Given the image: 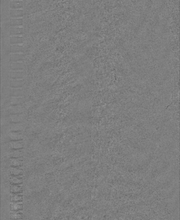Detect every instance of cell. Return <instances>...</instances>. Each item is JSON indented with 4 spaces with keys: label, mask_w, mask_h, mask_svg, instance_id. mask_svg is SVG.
<instances>
[{
    "label": "cell",
    "mask_w": 180,
    "mask_h": 220,
    "mask_svg": "<svg viewBox=\"0 0 180 220\" xmlns=\"http://www.w3.org/2000/svg\"><path fill=\"white\" fill-rule=\"evenodd\" d=\"M23 54H10V62L22 63L25 59Z\"/></svg>",
    "instance_id": "cell-1"
},
{
    "label": "cell",
    "mask_w": 180,
    "mask_h": 220,
    "mask_svg": "<svg viewBox=\"0 0 180 220\" xmlns=\"http://www.w3.org/2000/svg\"><path fill=\"white\" fill-rule=\"evenodd\" d=\"M24 91L22 89H10V98H22Z\"/></svg>",
    "instance_id": "cell-2"
},
{
    "label": "cell",
    "mask_w": 180,
    "mask_h": 220,
    "mask_svg": "<svg viewBox=\"0 0 180 220\" xmlns=\"http://www.w3.org/2000/svg\"><path fill=\"white\" fill-rule=\"evenodd\" d=\"M23 71H10V80H23Z\"/></svg>",
    "instance_id": "cell-3"
},
{
    "label": "cell",
    "mask_w": 180,
    "mask_h": 220,
    "mask_svg": "<svg viewBox=\"0 0 180 220\" xmlns=\"http://www.w3.org/2000/svg\"><path fill=\"white\" fill-rule=\"evenodd\" d=\"M10 54H24L22 45H13L10 47Z\"/></svg>",
    "instance_id": "cell-4"
},
{
    "label": "cell",
    "mask_w": 180,
    "mask_h": 220,
    "mask_svg": "<svg viewBox=\"0 0 180 220\" xmlns=\"http://www.w3.org/2000/svg\"><path fill=\"white\" fill-rule=\"evenodd\" d=\"M10 114L13 115H22L24 109L22 107L10 106L9 108Z\"/></svg>",
    "instance_id": "cell-5"
},
{
    "label": "cell",
    "mask_w": 180,
    "mask_h": 220,
    "mask_svg": "<svg viewBox=\"0 0 180 220\" xmlns=\"http://www.w3.org/2000/svg\"><path fill=\"white\" fill-rule=\"evenodd\" d=\"M10 45H22L23 42V38L22 36H10Z\"/></svg>",
    "instance_id": "cell-6"
},
{
    "label": "cell",
    "mask_w": 180,
    "mask_h": 220,
    "mask_svg": "<svg viewBox=\"0 0 180 220\" xmlns=\"http://www.w3.org/2000/svg\"><path fill=\"white\" fill-rule=\"evenodd\" d=\"M10 15L11 18H21L24 16V12L22 10L11 9Z\"/></svg>",
    "instance_id": "cell-7"
},
{
    "label": "cell",
    "mask_w": 180,
    "mask_h": 220,
    "mask_svg": "<svg viewBox=\"0 0 180 220\" xmlns=\"http://www.w3.org/2000/svg\"><path fill=\"white\" fill-rule=\"evenodd\" d=\"M23 29L20 27H10V36H22L23 34Z\"/></svg>",
    "instance_id": "cell-8"
},
{
    "label": "cell",
    "mask_w": 180,
    "mask_h": 220,
    "mask_svg": "<svg viewBox=\"0 0 180 220\" xmlns=\"http://www.w3.org/2000/svg\"><path fill=\"white\" fill-rule=\"evenodd\" d=\"M23 86V80H10V89H22Z\"/></svg>",
    "instance_id": "cell-9"
},
{
    "label": "cell",
    "mask_w": 180,
    "mask_h": 220,
    "mask_svg": "<svg viewBox=\"0 0 180 220\" xmlns=\"http://www.w3.org/2000/svg\"><path fill=\"white\" fill-rule=\"evenodd\" d=\"M10 210L11 212H20V211L23 210L22 202H18V203H11V202Z\"/></svg>",
    "instance_id": "cell-10"
},
{
    "label": "cell",
    "mask_w": 180,
    "mask_h": 220,
    "mask_svg": "<svg viewBox=\"0 0 180 220\" xmlns=\"http://www.w3.org/2000/svg\"><path fill=\"white\" fill-rule=\"evenodd\" d=\"M24 68L22 63L10 62V71H23Z\"/></svg>",
    "instance_id": "cell-11"
},
{
    "label": "cell",
    "mask_w": 180,
    "mask_h": 220,
    "mask_svg": "<svg viewBox=\"0 0 180 220\" xmlns=\"http://www.w3.org/2000/svg\"><path fill=\"white\" fill-rule=\"evenodd\" d=\"M9 121L10 124H22L23 121V117L22 115H10L9 117Z\"/></svg>",
    "instance_id": "cell-12"
},
{
    "label": "cell",
    "mask_w": 180,
    "mask_h": 220,
    "mask_svg": "<svg viewBox=\"0 0 180 220\" xmlns=\"http://www.w3.org/2000/svg\"><path fill=\"white\" fill-rule=\"evenodd\" d=\"M10 129L12 132H20L24 129V126L22 124H10Z\"/></svg>",
    "instance_id": "cell-13"
},
{
    "label": "cell",
    "mask_w": 180,
    "mask_h": 220,
    "mask_svg": "<svg viewBox=\"0 0 180 220\" xmlns=\"http://www.w3.org/2000/svg\"><path fill=\"white\" fill-rule=\"evenodd\" d=\"M21 184H10V194L22 193L23 192V187L21 185Z\"/></svg>",
    "instance_id": "cell-14"
},
{
    "label": "cell",
    "mask_w": 180,
    "mask_h": 220,
    "mask_svg": "<svg viewBox=\"0 0 180 220\" xmlns=\"http://www.w3.org/2000/svg\"><path fill=\"white\" fill-rule=\"evenodd\" d=\"M23 2L22 1H10V7L11 9H21L23 8Z\"/></svg>",
    "instance_id": "cell-15"
},
{
    "label": "cell",
    "mask_w": 180,
    "mask_h": 220,
    "mask_svg": "<svg viewBox=\"0 0 180 220\" xmlns=\"http://www.w3.org/2000/svg\"><path fill=\"white\" fill-rule=\"evenodd\" d=\"M23 19L22 18H11L10 27H19L23 25Z\"/></svg>",
    "instance_id": "cell-16"
},
{
    "label": "cell",
    "mask_w": 180,
    "mask_h": 220,
    "mask_svg": "<svg viewBox=\"0 0 180 220\" xmlns=\"http://www.w3.org/2000/svg\"><path fill=\"white\" fill-rule=\"evenodd\" d=\"M11 141H21L23 139V135L19 132H11L9 135Z\"/></svg>",
    "instance_id": "cell-17"
},
{
    "label": "cell",
    "mask_w": 180,
    "mask_h": 220,
    "mask_svg": "<svg viewBox=\"0 0 180 220\" xmlns=\"http://www.w3.org/2000/svg\"><path fill=\"white\" fill-rule=\"evenodd\" d=\"M23 100L22 98H10V106L22 107Z\"/></svg>",
    "instance_id": "cell-18"
},
{
    "label": "cell",
    "mask_w": 180,
    "mask_h": 220,
    "mask_svg": "<svg viewBox=\"0 0 180 220\" xmlns=\"http://www.w3.org/2000/svg\"><path fill=\"white\" fill-rule=\"evenodd\" d=\"M10 146L12 150H20L23 148V144L22 141H11Z\"/></svg>",
    "instance_id": "cell-19"
},
{
    "label": "cell",
    "mask_w": 180,
    "mask_h": 220,
    "mask_svg": "<svg viewBox=\"0 0 180 220\" xmlns=\"http://www.w3.org/2000/svg\"><path fill=\"white\" fill-rule=\"evenodd\" d=\"M10 174L11 176H19V177H22L23 170L22 169L11 167L10 169Z\"/></svg>",
    "instance_id": "cell-20"
},
{
    "label": "cell",
    "mask_w": 180,
    "mask_h": 220,
    "mask_svg": "<svg viewBox=\"0 0 180 220\" xmlns=\"http://www.w3.org/2000/svg\"><path fill=\"white\" fill-rule=\"evenodd\" d=\"M10 158H15L23 160L22 154L20 150H11L10 152Z\"/></svg>",
    "instance_id": "cell-21"
},
{
    "label": "cell",
    "mask_w": 180,
    "mask_h": 220,
    "mask_svg": "<svg viewBox=\"0 0 180 220\" xmlns=\"http://www.w3.org/2000/svg\"><path fill=\"white\" fill-rule=\"evenodd\" d=\"M10 182V184H21L23 182V179L22 177L11 175Z\"/></svg>",
    "instance_id": "cell-22"
},
{
    "label": "cell",
    "mask_w": 180,
    "mask_h": 220,
    "mask_svg": "<svg viewBox=\"0 0 180 220\" xmlns=\"http://www.w3.org/2000/svg\"><path fill=\"white\" fill-rule=\"evenodd\" d=\"M23 164L22 160L15 158H10V165L12 167H19L21 166Z\"/></svg>",
    "instance_id": "cell-23"
},
{
    "label": "cell",
    "mask_w": 180,
    "mask_h": 220,
    "mask_svg": "<svg viewBox=\"0 0 180 220\" xmlns=\"http://www.w3.org/2000/svg\"><path fill=\"white\" fill-rule=\"evenodd\" d=\"M23 196L19 194H11L10 196V201L11 203H18L22 202Z\"/></svg>",
    "instance_id": "cell-24"
},
{
    "label": "cell",
    "mask_w": 180,
    "mask_h": 220,
    "mask_svg": "<svg viewBox=\"0 0 180 220\" xmlns=\"http://www.w3.org/2000/svg\"><path fill=\"white\" fill-rule=\"evenodd\" d=\"M23 219V214L20 212H10V220H22Z\"/></svg>",
    "instance_id": "cell-25"
},
{
    "label": "cell",
    "mask_w": 180,
    "mask_h": 220,
    "mask_svg": "<svg viewBox=\"0 0 180 220\" xmlns=\"http://www.w3.org/2000/svg\"><path fill=\"white\" fill-rule=\"evenodd\" d=\"M10 1H19V0H10Z\"/></svg>",
    "instance_id": "cell-26"
}]
</instances>
